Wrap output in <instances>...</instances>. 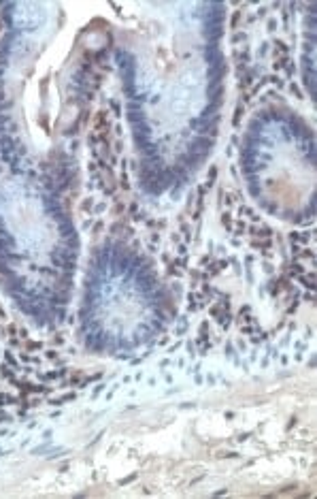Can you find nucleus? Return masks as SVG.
<instances>
[{"instance_id":"obj_1","label":"nucleus","mask_w":317,"mask_h":499,"mask_svg":"<svg viewBox=\"0 0 317 499\" xmlns=\"http://www.w3.org/2000/svg\"><path fill=\"white\" fill-rule=\"evenodd\" d=\"M224 34V26H217V23H204V39L215 43V41L221 39Z\"/></svg>"}]
</instances>
